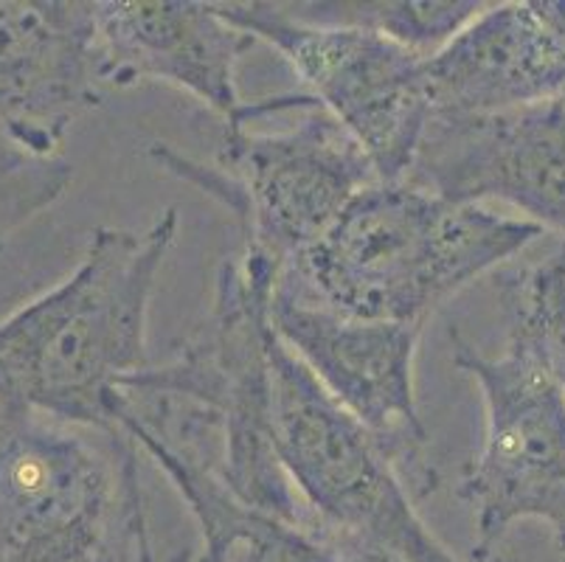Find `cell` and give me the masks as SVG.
<instances>
[{"mask_svg": "<svg viewBox=\"0 0 565 562\" xmlns=\"http://www.w3.org/2000/svg\"><path fill=\"white\" fill-rule=\"evenodd\" d=\"M541 236L523 216L454 203L408 178L377 180L276 282L341 316L425 327L450 296Z\"/></svg>", "mask_w": 565, "mask_h": 562, "instance_id": "1", "label": "cell"}, {"mask_svg": "<svg viewBox=\"0 0 565 562\" xmlns=\"http://www.w3.org/2000/svg\"><path fill=\"white\" fill-rule=\"evenodd\" d=\"M174 236V209L143 231L96 229L60 285L0 321V402L110 427V396L150 365L147 318Z\"/></svg>", "mask_w": 565, "mask_h": 562, "instance_id": "2", "label": "cell"}, {"mask_svg": "<svg viewBox=\"0 0 565 562\" xmlns=\"http://www.w3.org/2000/svg\"><path fill=\"white\" fill-rule=\"evenodd\" d=\"M0 562H158L125 433L0 402Z\"/></svg>", "mask_w": 565, "mask_h": 562, "instance_id": "3", "label": "cell"}, {"mask_svg": "<svg viewBox=\"0 0 565 562\" xmlns=\"http://www.w3.org/2000/svg\"><path fill=\"white\" fill-rule=\"evenodd\" d=\"M292 121L256 130L225 124L214 167L169 144H152V161L198 185L236 220L245 254L276 271L307 254L363 189L377 183L369 155L312 93H292Z\"/></svg>", "mask_w": 565, "mask_h": 562, "instance_id": "4", "label": "cell"}, {"mask_svg": "<svg viewBox=\"0 0 565 562\" xmlns=\"http://www.w3.org/2000/svg\"><path fill=\"white\" fill-rule=\"evenodd\" d=\"M270 365L276 453L312 520L397 562H461L419 518L392 447L349 416L276 332Z\"/></svg>", "mask_w": 565, "mask_h": 562, "instance_id": "5", "label": "cell"}, {"mask_svg": "<svg viewBox=\"0 0 565 562\" xmlns=\"http://www.w3.org/2000/svg\"><path fill=\"white\" fill-rule=\"evenodd\" d=\"M450 363L479 385L484 442L461 473L472 509V556L492 562L518 520H541L565 554V396L532 340L507 329L501 354H484L450 329Z\"/></svg>", "mask_w": 565, "mask_h": 562, "instance_id": "6", "label": "cell"}, {"mask_svg": "<svg viewBox=\"0 0 565 562\" xmlns=\"http://www.w3.org/2000/svg\"><path fill=\"white\" fill-rule=\"evenodd\" d=\"M220 18L279 51L349 136L380 180H405L428 130L425 60L394 40L352 25L296 20L281 3H214Z\"/></svg>", "mask_w": 565, "mask_h": 562, "instance_id": "7", "label": "cell"}, {"mask_svg": "<svg viewBox=\"0 0 565 562\" xmlns=\"http://www.w3.org/2000/svg\"><path fill=\"white\" fill-rule=\"evenodd\" d=\"M270 327L349 416L392 447L416 498L434 492L439 476L425 458L428 431L414 385L423 327L341 316L279 282L270 296Z\"/></svg>", "mask_w": 565, "mask_h": 562, "instance_id": "8", "label": "cell"}, {"mask_svg": "<svg viewBox=\"0 0 565 562\" xmlns=\"http://www.w3.org/2000/svg\"><path fill=\"white\" fill-rule=\"evenodd\" d=\"M408 180L454 203H501L565 245V93L487 116L430 118Z\"/></svg>", "mask_w": 565, "mask_h": 562, "instance_id": "9", "label": "cell"}, {"mask_svg": "<svg viewBox=\"0 0 565 562\" xmlns=\"http://www.w3.org/2000/svg\"><path fill=\"white\" fill-rule=\"evenodd\" d=\"M99 99L96 0H0V130L18 152L56 158Z\"/></svg>", "mask_w": 565, "mask_h": 562, "instance_id": "10", "label": "cell"}, {"mask_svg": "<svg viewBox=\"0 0 565 562\" xmlns=\"http://www.w3.org/2000/svg\"><path fill=\"white\" fill-rule=\"evenodd\" d=\"M256 40L198 0H96V79L130 87L163 82L223 121L239 113V56Z\"/></svg>", "mask_w": 565, "mask_h": 562, "instance_id": "11", "label": "cell"}, {"mask_svg": "<svg viewBox=\"0 0 565 562\" xmlns=\"http://www.w3.org/2000/svg\"><path fill=\"white\" fill-rule=\"evenodd\" d=\"M430 110L487 116L565 93V0L490 3L425 60Z\"/></svg>", "mask_w": 565, "mask_h": 562, "instance_id": "12", "label": "cell"}, {"mask_svg": "<svg viewBox=\"0 0 565 562\" xmlns=\"http://www.w3.org/2000/svg\"><path fill=\"white\" fill-rule=\"evenodd\" d=\"M490 3L479 0H310L281 3L290 18L316 25H352L434 56Z\"/></svg>", "mask_w": 565, "mask_h": 562, "instance_id": "13", "label": "cell"}, {"mask_svg": "<svg viewBox=\"0 0 565 562\" xmlns=\"http://www.w3.org/2000/svg\"><path fill=\"white\" fill-rule=\"evenodd\" d=\"M507 329H518L552 371L565 396V245L501 285Z\"/></svg>", "mask_w": 565, "mask_h": 562, "instance_id": "14", "label": "cell"}, {"mask_svg": "<svg viewBox=\"0 0 565 562\" xmlns=\"http://www.w3.org/2000/svg\"><path fill=\"white\" fill-rule=\"evenodd\" d=\"M74 180V167L56 158H34L12 149L0 155V251L20 229L60 203Z\"/></svg>", "mask_w": 565, "mask_h": 562, "instance_id": "15", "label": "cell"}, {"mask_svg": "<svg viewBox=\"0 0 565 562\" xmlns=\"http://www.w3.org/2000/svg\"><path fill=\"white\" fill-rule=\"evenodd\" d=\"M270 549L276 551V562H397L383 551L332 532L321 523L285 529Z\"/></svg>", "mask_w": 565, "mask_h": 562, "instance_id": "16", "label": "cell"}]
</instances>
